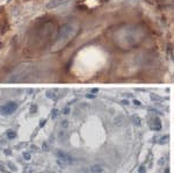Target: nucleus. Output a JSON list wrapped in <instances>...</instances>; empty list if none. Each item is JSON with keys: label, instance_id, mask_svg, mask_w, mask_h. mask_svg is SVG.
Wrapping results in <instances>:
<instances>
[{"label": "nucleus", "instance_id": "obj_1", "mask_svg": "<svg viewBox=\"0 0 174 173\" xmlns=\"http://www.w3.org/2000/svg\"><path fill=\"white\" fill-rule=\"evenodd\" d=\"M58 24L51 18H43L36 21L27 35V50L30 54H36L53 44L58 36Z\"/></svg>", "mask_w": 174, "mask_h": 173}, {"label": "nucleus", "instance_id": "obj_2", "mask_svg": "<svg viewBox=\"0 0 174 173\" xmlns=\"http://www.w3.org/2000/svg\"><path fill=\"white\" fill-rule=\"evenodd\" d=\"M108 39L115 48L129 51L138 48L146 40V30L139 24L124 23L111 28L108 31Z\"/></svg>", "mask_w": 174, "mask_h": 173}, {"label": "nucleus", "instance_id": "obj_3", "mask_svg": "<svg viewBox=\"0 0 174 173\" xmlns=\"http://www.w3.org/2000/svg\"><path fill=\"white\" fill-rule=\"evenodd\" d=\"M78 33H79V27L76 26L74 23L65 24L58 33L56 41L52 44V49L55 51H58L63 49V48H65V46H68V43L73 40V37L77 36Z\"/></svg>", "mask_w": 174, "mask_h": 173}, {"label": "nucleus", "instance_id": "obj_4", "mask_svg": "<svg viewBox=\"0 0 174 173\" xmlns=\"http://www.w3.org/2000/svg\"><path fill=\"white\" fill-rule=\"evenodd\" d=\"M16 108H18L16 102L11 101V102H7L6 105L0 107V113L4 114V115H11V114H13V113L15 112Z\"/></svg>", "mask_w": 174, "mask_h": 173}, {"label": "nucleus", "instance_id": "obj_5", "mask_svg": "<svg viewBox=\"0 0 174 173\" xmlns=\"http://www.w3.org/2000/svg\"><path fill=\"white\" fill-rule=\"evenodd\" d=\"M57 156H58V158H59L61 160H63V162L66 163V164H71V163H73V158H72L68 154L64 152V151L58 150L57 151Z\"/></svg>", "mask_w": 174, "mask_h": 173}, {"label": "nucleus", "instance_id": "obj_6", "mask_svg": "<svg viewBox=\"0 0 174 173\" xmlns=\"http://www.w3.org/2000/svg\"><path fill=\"white\" fill-rule=\"evenodd\" d=\"M157 3L161 7H173L174 6V0H157Z\"/></svg>", "mask_w": 174, "mask_h": 173}, {"label": "nucleus", "instance_id": "obj_7", "mask_svg": "<svg viewBox=\"0 0 174 173\" xmlns=\"http://www.w3.org/2000/svg\"><path fill=\"white\" fill-rule=\"evenodd\" d=\"M152 129L153 130H160L161 129V123L159 121V119H155L153 120V124H152Z\"/></svg>", "mask_w": 174, "mask_h": 173}, {"label": "nucleus", "instance_id": "obj_8", "mask_svg": "<svg viewBox=\"0 0 174 173\" xmlns=\"http://www.w3.org/2000/svg\"><path fill=\"white\" fill-rule=\"evenodd\" d=\"M103 171L102 166L101 165H93L91 166V172L92 173H101Z\"/></svg>", "mask_w": 174, "mask_h": 173}, {"label": "nucleus", "instance_id": "obj_9", "mask_svg": "<svg viewBox=\"0 0 174 173\" xmlns=\"http://www.w3.org/2000/svg\"><path fill=\"white\" fill-rule=\"evenodd\" d=\"M66 1H68V0H52V1H51V6L56 7V6L64 4V3H66Z\"/></svg>", "mask_w": 174, "mask_h": 173}, {"label": "nucleus", "instance_id": "obj_10", "mask_svg": "<svg viewBox=\"0 0 174 173\" xmlns=\"http://www.w3.org/2000/svg\"><path fill=\"white\" fill-rule=\"evenodd\" d=\"M7 137L9 139H14L16 137V134L13 130H8L7 131Z\"/></svg>", "mask_w": 174, "mask_h": 173}, {"label": "nucleus", "instance_id": "obj_11", "mask_svg": "<svg viewBox=\"0 0 174 173\" xmlns=\"http://www.w3.org/2000/svg\"><path fill=\"white\" fill-rule=\"evenodd\" d=\"M23 158H24L26 160H30V154H28V152H24V154H23Z\"/></svg>", "mask_w": 174, "mask_h": 173}, {"label": "nucleus", "instance_id": "obj_12", "mask_svg": "<svg viewBox=\"0 0 174 173\" xmlns=\"http://www.w3.org/2000/svg\"><path fill=\"white\" fill-rule=\"evenodd\" d=\"M8 165H9V166H11V169L12 170H13V171H15V167H14V165H13V164H11V163H9V164H8Z\"/></svg>", "mask_w": 174, "mask_h": 173}, {"label": "nucleus", "instance_id": "obj_13", "mask_svg": "<svg viewBox=\"0 0 174 173\" xmlns=\"http://www.w3.org/2000/svg\"><path fill=\"white\" fill-rule=\"evenodd\" d=\"M43 124H46V120H42V122H41V127L43 126Z\"/></svg>", "mask_w": 174, "mask_h": 173}, {"label": "nucleus", "instance_id": "obj_14", "mask_svg": "<svg viewBox=\"0 0 174 173\" xmlns=\"http://www.w3.org/2000/svg\"><path fill=\"white\" fill-rule=\"evenodd\" d=\"M139 172H140V173H144V172H145V170H144L143 167H142V169L139 170Z\"/></svg>", "mask_w": 174, "mask_h": 173}, {"label": "nucleus", "instance_id": "obj_15", "mask_svg": "<svg viewBox=\"0 0 174 173\" xmlns=\"http://www.w3.org/2000/svg\"><path fill=\"white\" fill-rule=\"evenodd\" d=\"M173 57H174V51H173Z\"/></svg>", "mask_w": 174, "mask_h": 173}]
</instances>
